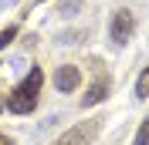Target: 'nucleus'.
I'll use <instances>...</instances> for the list:
<instances>
[{
    "label": "nucleus",
    "mask_w": 149,
    "mask_h": 145,
    "mask_svg": "<svg viewBox=\"0 0 149 145\" xmlns=\"http://www.w3.org/2000/svg\"><path fill=\"white\" fill-rule=\"evenodd\" d=\"M41 81H44V74L37 71V68H31V74L10 91L7 108L14 111V115H31V111L37 108V98H41Z\"/></svg>",
    "instance_id": "nucleus-1"
},
{
    "label": "nucleus",
    "mask_w": 149,
    "mask_h": 145,
    "mask_svg": "<svg viewBox=\"0 0 149 145\" xmlns=\"http://www.w3.org/2000/svg\"><path fill=\"white\" fill-rule=\"evenodd\" d=\"M102 132V118H88V122H81V125L68 128L61 138H54L51 145H88L95 135Z\"/></svg>",
    "instance_id": "nucleus-2"
},
{
    "label": "nucleus",
    "mask_w": 149,
    "mask_h": 145,
    "mask_svg": "<svg viewBox=\"0 0 149 145\" xmlns=\"http://www.w3.org/2000/svg\"><path fill=\"white\" fill-rule=\"evenodd\" d=\"M132 30H136V17H132L129 10H115L112 20H109V37H112V44H115V47L129 44Z\"/></svg>",
    "instance_id": "nucleus-3"
},
{
    "label": "nucleus",
    "mask_w": 149,
    "mask_h": 145,
    "mask_svg": "<svg viewBox=\"0 0 149 145\" xmlns=\"http://www.w3.org/2000/svg\"><path fill=\"white\" fill-rule=\"evenodd\" d=\"M54 84H58V91H65V95H71L78 84H81V71L74 68V64H65V68H58V74H54Z\"/></svg>",
    "instance_id": "nucleus-4"
},
{
    "label": "nucleus",
    "mask_w": 149,
    "mask_h": 145,
    "mask_svg": "<svg viewBox=\"0 0 149 145\" xmlns=\"http://www.w3.org/2000/svg\"><path fill=\"white\" fill-rule=\"evenodd\" d=\"M105 95H109V78H105V74H98V78H95V84L85 91V108H88V105H98Z\"/></svg>",
    "instance_id": "nucleus-5"
},
{
    "label": "nucleus",
    "mask_w": 149,
    "mask_h": 145,
    "mask_svg": "<svg viewBox=\"0 0 149 145\" xmlns=\"http://www.w3.org/2000/svg\"><path fill=\"white\" fill-rule=\"evenodd\" d=\"M136 95H139V98H149V64L142 68L139 81H136Z\"/></svg>",
    "instance_id": "nucleus-6"
},
{
    "label": "nucleus",
    "mask_w": 149,
    "mask_h": 145,
    "mask_svg": "<svg viewBox=\"0 0 149 145\" xmlns=\"http://www.w3.org/2000/svg\"><path fill=\"white\" fill-rule=\"evenodd\" d=\"M132 145H149V118L139 125V132H136V138H132Z\"/></svg>",
    "instance_id": "nucleus-7"
},
{
    "label": "nucleus",
    "mask_w": 149,
    "mask_h": 145,
    "mask_svg": "<svg viewBox=\"0 0 149 145\" xmlns=\"http://www.w3.org/2000/svg\"><path fill=\"white\" fill-rule=\"evenodd\" d=\"M14 37H17V27H3V30H0V51H3Z\"/></svg>",
    "instance_id": "nucleus-8"
},
{
    "label": "nucleus",
    "mask_w": 149,
    "mask_h": 145,
    "mask_svg": "<svg viewBox=\"0 0 149 145\" xmlns=\"http://www.w3.org/2000/svg\"><path fill=\"white\" fill-rule=\"evenodd\" d=\"M0 145H14V142H10V138H7V135H0Z\"/></svg>",
    "instance_id": "nucleus-9"
},
{
    "label": "nucleus",
    "mask_w": 149,
    "mask_h": 145,
    "mask_svg": "<svg viewBox=\"0 0 149 145\" xmlns=\"http://www.w3.org/2000/svg\"><path fill=\"white\" fill-rule=\"evenodd\" d=\"M0 111H3V98H0Z\"/></svg>",
    "instance_id": "nucleus-10"
}]
</instances>
